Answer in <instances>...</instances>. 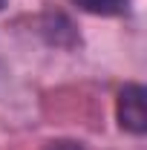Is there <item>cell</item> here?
Listing matches in <instances>:
<instances>
[{
	"label": "cell",
	"mask_w": 147,
	"mask_h": 150,
	"mask_svg": "<svg viewBox=\"0 0 147 150\" xmlns=\"http://www.w3.org/2000/svg\"><path fill=\"white\" fill-rule=\"evenodd\" d=\"M144 87L141 84H124V90L118 93V104H115V112H118V124L127 133H136L141 136L147 130V107H144Z\"/></svg>",
	"instance_id": "1"
},
{
	"label": "cell",
	"mask_w": 147,
	"mask_h": 150,
	"mask_svg": "<svg viewBox=\"0 0 147 150\" xmlns=\"http://www.w3.org/2000/svg\"><path fill=\"white\" fill-rule=\"evenodd\" d=\"M3 6H6V0H0V9H3Z\"/></svg>",
	"instance_id": "4"
},
{
	"label": "cell",
	"mask_w": 147,
	"mask_h": 150,
	"mask_svg": "<svg viewBox=\"0 0 147 150\" xmlns=\"http://www.w3.org/2000/svg\"><path fill=\"white\" fill-rule=\"evenodd\" d=\"M43 150H81L78 142H69V139H55V142H49Z\"/></svg>",
	"instance_id": "3"
},
{
	"label": "cell",
	"mask_w": 147,
	"mask_h": 150,
	"mask_svg": "<svg viewBox=\"0 0 147 150\" xmlns=\"http://www.w3.org/2000/svg\"><path fill=\"white\" fill-rule=\"evenodd\" d=\"M75 6L87 15H101V18H112V15H124L130 9V0H72Z\"/></svg>",
	"instance_id": "2"
}]
</instances>
